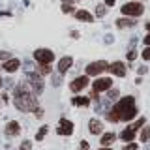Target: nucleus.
I'll return each mask as SVG.
<instances>
[{
  "label": "nucleus",
  "mask_w": 150,
  "mask_h": 150,
  "mask_svg": "<svg viewBox=\"0 0 150 150\" xmlns=\"http://www.w3.org/2000/svg\"><path fill=\"white\" fill-rule=\"evenodd\" d=\"M13 103H15V107L19 111H34L36 116L40 118V116H43V111L40 109V105H38V100H36V94L30 92L25 84H19L15 86V94H13Z\"/></svg>",
  "instance_id": "obj_1"
},
{
  "label": "nucleus",
  "mask_w": 150,
  "mask_h": 150,
  "mask_svg": "<svg viewBox=\"0 0 150 150\" xmlns=\"http://www.w3.org/2000/svg\"><path fill=\"white\" fill-rule=\"evenodd\" d=\"M107 118H109L111 122H118V120H124L128 122L131 120L135 115H137V107H135V98L133 96H126L122 98V100L116 103L112 109L107 112Z\"/></svg>",
  "instance_id": "obj_2"
},
{
  "label": "nucleus",
  "mask_w": 150,
  "mask_h": 150,
  "mask_svg": "<svg viewBox=\"0 0 150 150\" xmlns=\"http://www.w3.org/2000/svg\"><path fill=\"white\" fill-rule=\"evenodd\" d=\"M122 13L128 17H141L144 13V6L141 2H128L122 6Z\"/></svg>",
  "instance_id": "obj_3"
},
{
  "label": "nucleus",
  "mask_w": 150,
  "mask_h": 150,
  "mask_svg": "<svg viewBox=\"0 0 150 150\" xmlns=\"http://www.w3.org/2000/svg\"><path fill=\"white\" fill-rule=\"evenodd\" d=\"M26 81H28V84H30V88H32V92H34L36 96H40V94L43 92V81H41V77H40L36 71L26 73Z\"/></svg>",
  "instance_id": "obj_4"
},
{
  "label": "nucleus",
  "mask_w": 150,
  "mask_h": 150,
  "mask_svg": "<svg viewBox=\"0 0 150 150\" xmlns=\"http://www.w3.org/2000/svg\"><path fill=\"white\" fill-rule=\"evenodd\" d=\"M34 58L40 64H51L54 60V54H53L51 49H36L34 51Z\"/></svg>",
  "instance_id": "obj_5"
},
{
  "label": "nucleus",
  "mask_w": 150,
  "mask_h": 150,
  "mask_svg": "<svg viewBox=\"0 0 150 150\" xmlns=\"http://www.w3.org/2000/svg\"><path fill=\"white\" fill-rule=\"evenodd\" d=\"M107 68H109V64H107L105 60H98V62H90L86 66V73L88 75H100L101 71H105Z\"/></svg>",
  "instance_id": "obj_6"
},
{
  "label": "nucleus",
  "mask_w": 150,
  "mask_h": 150,
  "mask_svg": "<svg viewBox=\"0 0 150 150\" xmlns=\"http://www.w3.org/2000/svg\"><path fill=\"white\" fill-rule=\"evenodd\" d=\"M58 135H71L73 133V124L69 122L68 118H60L58 122Z\"/></svg>",
  "instance_id": "obj_7"
},
{
  "label": "nucleus",
  "mask_w": 150,
  "mask_h": 150,
  "mask_svg": "<svg viewBox=\"0 0 150 150\" xmlns=\"http://www.w3.org/2000/svg\"><path fill=\"white\" fill-rule=\"evenodd\" d=\"M111 84H112V81H111L109 77L98 79V81L94 83V92H105V90H109V88H111Z\"/></svg>",
  "instance_id": "obj_8"
},
{
  "label": "nucleus",
  "mask_w": 150,
  "mask_h": 150,
  "mask_svg": "<svg viewBox=\"0 0 150 150\" xmlns=\"http://www.w3.org/2000/svg\"><path fill=\"white\" fill-rule=\"evenodd\" d=\"M86 84H88V79L86 77H77V79H73V81H71L69 88H71V92H81Z\"/></svg>",
  "instance_id": "obj_9"
},
{
  "label": "nucleus",
  "mask_w": 150,
  "mask_h": 150,
  "mask_svg": "<svg viewBox=\"0 0 150 150\" xmlns=\"http://www.w3.org/2000/svg\"><path fill=\"white\" fill-rule=\"evenodd\" d=\"M107 69H109L112 75H118V77H124V75H126V66L122 62H112V64H109Z\"/></svg>",
  "instance_id": "obj_10"
},
{
  "label": "nucleus",
  "mask_w": 150,
  "mask_h": 150,
  "mask_svg": "<svg viewBox=\"0 0 150 150\" xmlns=\"http://www.w3.org/2000/svg\"><path fill=\"white\" fill-rule=\"evenodd\" d=\"M71 64H73L71 56H64V58H60L58 60V73H66L69 68H71Z\"/></svg>",
  "instance_id": "obj_11"
},
{
  "label": "nucleus",
  "mask_w": 150,
  "mask_h": 150,
  "mask_svg": "<svg viewBox=\"0 0 150 150\" xmlns=\"http://www.w3.org/2000/svg\"><path fill=\"white\" fill-rule=\"evenodd\" d=\"M19 131H21L19 122H8V126H6V135L8 137H15V135H19Z\"/></svg>",
  "instance_id": "obj_12"
},
{
  "label": "nucleus",
  "mask_w": 150,
  "mask_h": 150,
  "mask_svg": "<svg viewBox=\"0 0 150 150\" xmlns=\"http://www.w3.org/2000/svg\"><path fill=\"white\" fill-rule=\"evenodd\" d=\"M19 66H21V62H19L17 58H8L6 64H4V69H6L8 73H13V71H17V69H19Z\"/></svg>",
  "instance_id": "obj_13"
},
{
  "label": "nucleus",
  "mask_w": 150,
  "mask_h": 150,
  "mask_svg": "<svg viewBox=\"0 0 150 150\" xmlns=\"http://www.w3.org/2000/svg\"><path fill=\"white\" fill-rule=\"evenodd\" d=\"M88 129H90V133H94V135H100L101 129H103V124H101L100 120L92 118L90 122H88Z\"/></svg>",
  "instance_id": "obj_14"
},
{
  "label": "nucleus",
  "mask_w": 150,
  "mask_h": 150,
  "mask_svg": "<svg viewBox=\"0 0 150 150\" xmlns=\"http://www.w3.org/2000/svg\"><path fill=\"white\" fill-rule=\"evenodd\" d=\"M75 17H77L79 21H86V23H92L94 21V15H92V13H88V11H84V9H79V11L75 13Z\"/></svg>",
  "instance_id": "obj_15"
},
{
  "label": "nucleus",
  "mask_w": 150,
  "mask_h": 150,
  "mask_svg": "<svg viewBox=\"0 0 150 150\" xmlns=\"http://www.w3.org/2000/svg\"><path fill=\"white\" fill-rule=\"evenodd\" d=\"M73 105H77V107H86V105H90V100L88 98H84V96H75L73 100H71Z\"/></svg>",
  "instance_id": "obj_16"
},
{
  "label": "nucleus",
  "mask_w": 150,
  "mask_h": 150,
  "mask_svg": "<svg viewBox=\"0 0 150 150\" xmlns=\"http://www.w3.org/2000/svg\"><path fill=\"white\" fill-rule=\"evenodd\" d=\"M135 25V19H118V21H116V26L118 28H129V26H133Z\"/></svg>",
  "instance_id": "obj_17"
},
{
  "label": "nucleus",
  "mask_w": 150,
  "mask_h": 150,
  "mask_svg": "<svg viewBox=\"0 0 150 150\" xmlns=\"http://www.w3.org/2000/svg\"><path fill=\"white\" fill-rule=\"evenodd\" d=\"M109 107H111V103H109V100H98V103H96V111H98V112H103V111H109Z\"/></svg>",
  "instance_id": "obj_18"
},
{
  "label": "nucleus",
  "mask_w": 150,
  "mask_h": 150,
  "mask_svg": "<svg viewBox=\"0 0 150 150\" xmlns=\"http://www.w3.org/2000/svg\"><path fill=\"white\" fill-rule=\"evenodd\" d=\"M133 137H135V131H131L129 128H126L124 131L120 133V139L122 141H126V143H129V141H133Z\"/></svg>",
  "instance_id": "obj_19"
},
{
  "label": "nucleus",
  "mask_w": 150,
  "mask_h": 150,
  "mask_svg": "<svg viewBox=\"0 0 150 150\" xmlns=\"http://www.w3.org/2000/svg\"><path fill=\"white\" fill-rule=\"evenodd\" d=\"M115 139H116V135H115V133H105V135L101 137V144H103V146H107V144H111Z\"/></svg>",
  "instance_id": "obj_20"
},
{
  "label": "nucleus",
  "mask_w": 150,
  "mask_h": 150,
  "mask_svg": "<svg viewBox=\"0 0 150 150\" xmlns=\"http://www.w3.org/2000/svg\"><path fill=\"white\" fill-rule=\"evenodd\" d=\"M148 139H150V126H144L143 131H141V141H143V143H146Z\"/></svg>",
  "instance_id": "obj_21"
},
{
  "label": "nucleus",
  "mask_w": 150,
  "mask_h": 150,
  "mask_svg": "<svg viewBox=\"0 0 150 150\" xmlns=\"http://www.w3.org/2000/svg\"><path fill=\"white\" fill-rule=\"evenodd\" d=\"M47 129H49V128H47V126H41V128H40V131H38V133H36V139H38V141H41V139L45 137Z\"/></svg>",
  "instance_id": "obj_22"
},
{
  "label": "nucleus",
  "mask_w": 150,
  "mask_h": 150,
  "mask_svg": "<svg viewBox=\"0 0 150 150\" xmlns=\"http://www.w3.org/2000/svg\"><path fill=\"white\" fill-rule=\"evenodd\" d=\"M141 126H144V118H139V120L135 122L133 126H129V129H131V131H137V129L141 128Z\"/></svg>",
  "instance_id": "obj_23"
},
{
  "label": "nucleus",
  "mask_w": 150,
  "mask_h": 150,
  "mask_svg": "<svg viewBox=\"0 0 150 150\" xmlns=\"http://www.w3.org/2000/svg\"><path fill=\"white\" fill-rule=\"evenodd\" d=\"M60 83H62V73L53 75V86H60Z\"/></svg>",
  "instance_id": "obj_24"
},
{
  "label": "nucleus",
  "mask_w": 150,
  "mask_h": 150,
  "mask_svg": "<svg viewBox=\"0 0 150 150\" xmlns=\"http://www.w3.org/2000/svg\"><path fill=\"white\" fill-rule=\"evenodd\" d=\"M96 9H98V11H96V15H98V17H103V15H105V11H107L103 4H100V6H98Z\"/></svg>",
  "instance_id": "obj_25"
},
{
  "label": "nucleus",
  "mask_w": 150,
  "mask_h": 150,
  "mask_svg": "<svg viewBox=\"0 0 150 150\" xmlns=\"http://www.w3.org/2000/svg\"><path fill=\"white\" fill-rule=\"evenodd\" d=\"M19 150H32V143H30V141H23Z\"/></svg>",
  "instance_id": "obj_26"
},
{
  "label": "nucleus",
  "mask_w": 150,
  "mask_h": 150,
  "mask_svg": "<svg viewBox=\"0 0 150 150\" xmlns=\"http://www.w3.org/2000/svg\"><path fill=\"white\" fill-rule=\"evenodd\" d=\"M135 56H137V51L131 47V49L128 51V60H135Z\"/></svg>",
  "instance_id": "obj_27"
},
{
  "label": "nucleus",
  "mask_w": 150,
  "mask_h": 150,
  "mask_svg": "<svg viewBox=\"0 0 150 150\" xmlns=\"http://www.w3.org/2000/svg\"><path fill=\"white\" fill-rule=\"evenodd\" d=\"M40 71H41V73H45V75H47V73H51V68H49V64H41Z\"/></svg>",
  "instance_id": "obj_28"
},
{
  "label": "nucleus",
  "mask_w": 150,
  "mask_h": 150,
  "mask_svg": "<svg viewBox=\"0 0 150 150\" xmlns=\"http://www.w3.org/2000/svg\"><path fill=\"white\" fill-rule=\"evenodd\" d=\"M143 58L144 60H150V45H146V49L143 51Z\"/></svg>",
  "instance_id": "obj_29"
},
{
  "label": "nucleus",
  "mask_w": 150,
  "mask_h": 150,
  "mask_svg": "<svg viewBox=\"0 0 150 150\" xmlns=\"http://www.w3.org/2000/svg\"><path fill=\"white\" fill-rule=\"evenodd\" d=\"M25 68H26V73L34 71V66H32V62H28V60H25Z\"/></svg>",
  "instance_id": "obj_30"
},
{
  "label": "nucleus",
  "mask_w": 150,
  "mask_h": 150,
  "mask_svg": "<svg viewBox=\"0 0 150 150\" xmlns=\"http://www.w3.org/2000/svg\"><path fill=\"white\" fill-rule=\"evenodd\" d=\"M8 58H9L8 51H0V60H8Z\"/></svg>",
  "instance_id": "obj_31"
},
{
  "label": "nucleus",
  "mask_w": 150,
  "mask_h": 150,
  "mask_svg": "<svg viewBox=\"0 0 150 150\" xmlns=\"http://www.w3.org/2000/svg\"><path fill=\"white\" fill-rule=\"evenodd\" d=\"M62 11H64V13H71V11H73V8H71V6H68V4H64Z\"/></svg>",
  "instance_id": "obj_32"
},
{
  "label": "nucleus",
  "mask_w": 150,
  "mask_h": 150,
  "mask_svg": "<svg viewBox=\"0 0 150 150\" xmlns=\"http://www.w3.org/2000/svg\"><path fill=\"white\" fill-rule=\"evenodd\" d=\"M88 148H90V144H88L86 141H81V148L79 150H88Z\"/></svg>",
  "instance_id": "obj_33"
},
{
  "label": "nucleus",
  "mask_w": 150,
  "mask_h": 150,
  "mask_svg": "<svg viewBox=\"0 0 150 150\" xmlns=\"http://www.w3.org/2000/svg\"><path fill=\"white\" fill-rule=\"evenodd\" d=\"M112 41H115V38H112L111 34H107L105 36V43H112Z\"/></svg>",
  "instance_id": "obj_34"
},
{
  "label": "nucleus",
  "mask_w": 150,
  "mask_h": 150,
  "mask_svg": "<svg viewBox=\"0 0 150 150\" xmlns=\"http://www.w3.org/2000/svg\"><path fill=\"white\" fill-rule=\"evenodd\" d=\"M116 96H118V92H116V90H111V88H109V98H116Z\"/></svg>",
  "instance_id": "obj_35"
},
{
  "label": "nucleus",
  "mask_w": 150,
  "mask_h": 150,
  "mask_svg": "<svg viewBox=\"0 0 150 150\" xmlns=\"http://www.w3.org/2000/svg\"><path fill=\"white\" fill-rule=\"evenodd\" d=\"M124 150H137V144H128Z\"/></svg>",
  "instance_id": "obj_36"
},
{
  "label": "nucleus",
  "mask_w": 150,
  "mask_h": 150,
  "mask_svg": "<svg viewBox=\"0 0 150 150\" xmlns=\"http://www.w3.org/2000/svg\"><path fill=\"white\" fill-rule=\"evenodd\" d=\"M144 43H146V45H150V32L146 34V38H144Z\"/></svg>",
  "instance_id": "obj_37"
},
{
  "label": "nucleus",
  "mask_w": 150,
  "mask_h": 150,
  "mask_svg": "<svg viewBox=\"0 0 150 150\" xmlns=\"http://www.w3.org/2000/svg\"><path fill=\"white\" fill-rule=\"evenodd\" d=\"M139 73H141V75H144V73H146V68H144V66H143V68H139Z\"/></svg>",
  "instance_id": "obj_38"
},
{
  "label": "nucleus",
  "mask_w": 150,
  "mask_h": 150,
  "mask_svg": "<svg viewBox=\"0 0 150 150\" xmlns=\"http://www.w3.org/2000/svg\"><path fill=\"white\" fill-rule=\"evenodd\" d=\"M115 4V0H105V6H112Z\"/></svg>",
  "instance_id": "obj_39"
},
{
  "label": "nucleus",
  "mask_w": 150,
  "mask_h": 150,
  "mask_svg": "<svg viewBox=\"0 0 150 150\" xmlns=\"http://www.w3.org/2000/svg\"><path fill=\"white\" fill-rule=\"evenodd\" d=\"M144 26H146V30L150 32V21H148V23H146V25H144Z\"/></svg>",
  "instance_id": "obj_40"
},
{
  "label": "nucleus",
  "mask_w": 150,
  "mask_h": 150,
  "mask_svg": "<svg viewBox=\"0 0 150 150\" xmlns=\"http://www.w3.org/2000/svg\"><path fill=\"white\" fill-rule=\"evenodd\" d=\"M100 150H111V148H107V146H103V148H100Z\"/></svg>",
  "instance_id": "obj_41"
},
{
  "label": "nucleus",
  "mask_w": 150,
  "mask_h": 150,
  "mask_svg": "<svg viewBox=\"0 0 150 150\" xmlns=\"http://www.w3.org/2000/svg\"><path fill=\"white\" fill-rule=\"evenodd\" d=\"M0 84H2V79H0Z\"/></svg>",
  "instance_id": "obj_42"
}]
</instances>
